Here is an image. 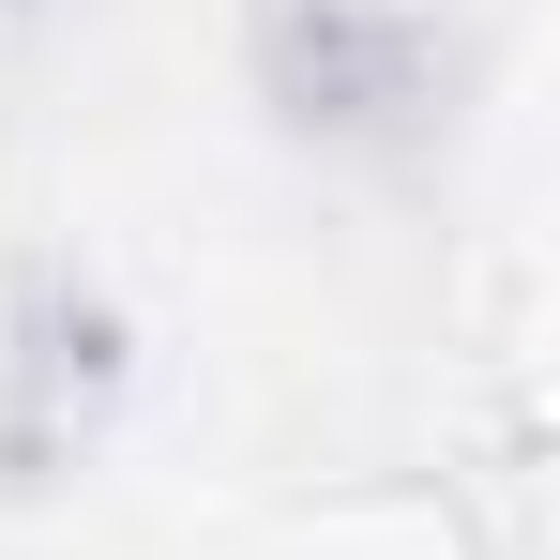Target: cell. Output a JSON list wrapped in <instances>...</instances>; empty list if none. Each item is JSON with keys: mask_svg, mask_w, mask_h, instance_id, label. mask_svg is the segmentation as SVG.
<instances>
[{"mask_svg": "<svg viewBox=\"0 0 560 560\" xmlns=\"http://www.w3.org/2000/svg\"><path fill=\"white\" fill-rule=\"evenodd\" d=\"M243 61L303 152H424L455 106V46L424 0H243Z\"/></svg>", "mask_w": 560, "mask_h": 560, "instance_id": "1", "label": "cell"}, {"mask_svg": "<svg viewBox=\"0 0 560 560\" xmlns=\"http://www.w3.org/2000/svg\"><path fill=\"white\" fill-rule=\"evenodd\" d=\"M106 409H121V318H106V288L31 273L15 318H0V485H61L106 440Z\"/></svg>", "mask_w": 560, "mask_h": 560, "instance_id": "2", "label": "cell"}]
</instances>
